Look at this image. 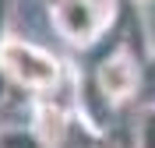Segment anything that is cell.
<instances>
[{
	"label": "cell",
	"instance_id": "cell-6",
	"mask_svg": "<svg viewBox=\"0 0 155 148\" xmlns=\"http://www.w3.org/2000/svg\"><path fill=\"white\" fill-rule=\"evenodd\" d=\"M141 92H148V102H155V53H152V60L145 64V88Z\"/></svg>",
	"mask_w": 155,
	"mask_h": 148
},
{
	"label": "cell",
	"instance_id": "cell-1",
	"mask_svg": "<svg viewBox=\"0 0 155 148\" xmlns=\"http://www.w3.org/2000/svg\"><path fill=\"white\" fill-rule=\"evenodd\" d=\"M0 71L11 88L28 92L35 99L53 95L67 85V67L53 49H46L35 39H25L11 28L0 32Z\"/></svg>",
	"mask_w": 155,
	"mask_h": 148
},
{
	"label": "cell",
	"instance_id": "cell-2",
	"mask_svg": "<svg viewBox=\"0 0 155 148\" xmlns=\"http://www.w3.org/2000/svg\"><path fill=\"white\" fill-rule=\"evenodd\" d=\"M116 11L120 7L113 0H46V14H49L53 32L74 49L95 46L109 32Z\"/></svg>",
	"mask_w": 155,
	"mask_h": 148
},
{
	"label": "cell",
	"instance_id": "cell-8",
	"mask_svg": "<svg viewBox=\"0 0 155 148\" xmlns=\"http://www.w3.org/2000/svg\"><path fill=\"white\" fill-rule=\"evenodd\" d=\"M134 4H137V7H152L155 0H134Z\"/></svg>",
	"mask_w": 155,
	"mask_h": 148
},
{
	"label": "cell",
	"instance_id": "cell-7",
	"mask_svg": "<svg viewBox=\"0 0 155 148\" xmlns=\"http://www.w3.org/2000/svg\"><path fill=\"white\" fill-rule=\"evenodd\" d=\"M92 148H120V145H116V141H109V138H99Z\"/></svg>",
	"mask_w": 155,
	"mask_h": 148
},
{
	"label": "cell",
	"instance_id": "cell-5",
	"mask_svg": "<svg viewBox=\"0 0 155 148\" xmlns=\"http://www.w3.org/2000/svg\"><path fill=\"white\" fill-rule=\"evenodd\" d=\"M130 148H155V102H145L134 120V134H130Z\"/></svg>",
	"mask_w": 155,
	"mask_h": 148
},
{
	"label": "cell",
	"instance_id": "cell-3",
	"mask_svg": "<svg viewBox=\"0 0 155 148\" xmlns=\"http://www.w3.org/2000/svg\"><path fill=\"white\" fill-rule=\"evenodd\" d=\"M99 92L113 102L116 109L130 106L134 99H141V88H145V64L130 46H116L109 49L106 57L95 64L92 71Z\"/></svg>",
	"mask_w": 155,
	"mask_h": 148
},
{
	"label": "cell",
	"instance_id": "cell-9",
	"mask_svg": "<svg viewBox=\"0 0 155 148\" xmlns=\"http://www.w3.org/2000/svg\"><path fill=\"white\" fill-rule=\"evenodd\" d=\"M113 4H116V7H120V4H134V0H113Z\"/></svg>",
	"mask_w": 155,
	"mask_h": 148
},
{
	"label": "cell",
	"instance_id": "cell-4",
	"mask_svg": "<svg viewBox=\"0 0 155 148\" xmlns=\"http://www.w3.org/2000/svg\"><path fill=\"white\" fill-rule=\"evenodd\" d=\"M0 148H46L28 123H0Z\"/></svg>",
	"mask_w": 155,
	"mask_h": 148
}]
</instances>
